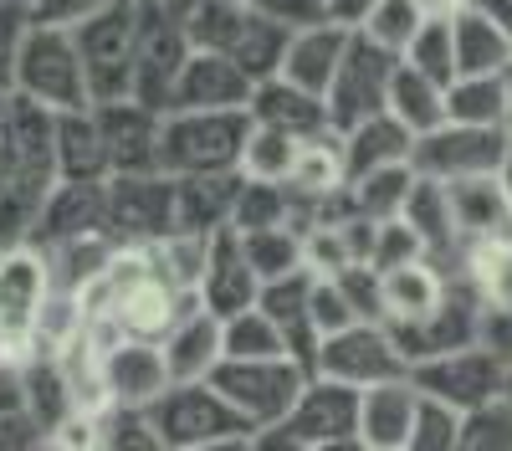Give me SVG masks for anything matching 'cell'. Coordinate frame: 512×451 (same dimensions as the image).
<instances>
[{"mask_svg":"<svg viewBox=\"0 0 512 451\" xmlns=\"http://www.w3.org/2000/svg\"><path fill=\"white\" fill-rule=\"evenodd\" d=\"M251 139V113H164L159 123V170L164 175H216L241 170V149Z\"/></svg>","mask_w":512,"mask_h":451,"instance_id":"obj_1","label":"cell"},{"mask_svg":"<svg viewBox=\"0 0 512 451\" xmlns=\"http://www.w3.org/2000/svg\"><path fill=\"white\" fill-rule=\"evenodd\" d=\"M52 293V262L36 241L0 246V364H26L36 354V323Z\"/></svg>","mask_w":512,"mask_h":451,"instance_id":"obj_2","label":"cell"},{"mask_svg":"<svg viewBox=\"0 0 512 451\" xmlns=\"http://www.w3.org/2000/svg\"><path fill=\"white\" fill-rule=\"evenodd\" d=\"M11 93L52 108V113H72V108H93L88 93V67H82L77 52V36L62 26H41L31 21L26 41H21V57H16V82Z\"/></svg>","mask_w":512,"mask_h":451,"instance_id":"obj_3","label":"cell"},{"mask_svg":"<svg viewBox=\"0 0 512 451\" xmlns=\"http://www.w3.org/2000/svg\"><path fill=\"white\" fill-rule=\"evenodd\" d=\"M313 369L297 364V359H262V364H236V359H221V369L210 375L226 395V405L241 416L246 431H272L292 416L297 395H303Z\"/></svg>","mask_w":512,"mask_h":451,"instance_id":"obj_4","label":"cell"},{"mask_svg":"<svg viewBox=\"0 0 512 451\" xmlns=\"http://www.w3.org/2000/svg\"><path fill=\"white\" fill-rule=\"evenodd\" d=\"M77 52L88 67V93L98 103L134 98V62H139V0H118L103 16L82 21L77 31Z\"/></svg>","mask_w":512,"mask_h":451,"instance_id":"obj_5","label":"cell"},{"mask_svg":"<svg viewBox=\"0 0 512 451\" xmlns=\"http://www.w3.org/2000/svg\"><path fill=\"white\" fill-rule=\"evenodd\" d=\"M144 416L154 421L159 441L169 451H190V446H210V441H231V436H251L241 426V416L226 405V395L210 385V380H195V385H169Z\"/></svg>","mask_w":512,"mask_h":451,"instance_id":"obj_6","label":"cell"},{"mask_svg":"<svg viewBox=\"0 0 512 451\" xmlns=\"http://www.w3.org/2000/svg\"><path fill=\"white\" fill-rule=\"evenodd\" d=\"M400 57H390L384 47H374L369 36L354 31L349 41V52H344V67H338L333 77V88H328V123H333V134H349L359 129V123L379 118L384 108H390V77H395Z\"/></svg>","mask_w":512,"mask_h":451,"instance_id":"obj_7","label":"cell"},{"mask_svg":"<svg viewBox=\"0 0 512 451\" xmlns=\"http://www.w3.org/2000/svg\"><path fill=\"white\" fill-rule=\"evenodd\" d=\"M507 129H482V123H441V129L415 139V175L425 180H472V175H497L507 159Z\"/></svg>","mask_w":512,"mask_h":451,"instance_id":"obj_8","label":"cell"},{"mask_svg":"<svg viewBox=\"0 0 512 451\" xmlns=\"http://www.w3.org/2000/svg\"><path fill=\"white\" fill-rule=\"evenodd\" d=\"M410 385L425 395V400H441L461 416L472 410H487L502 400V385H507V364L497 354H487L482 344L461 349V354H446V359H425V364H410Z\"/></svg>","mask_w":512,"mask_h":451,"instance_id":"obj_9","label":"cell"},{"mask_svg":"<svg viewBox=\"0 0 512 451\" xmlns=\"http://www.w3.org/2000/svg\"><path fill=\"white\" fill-rule=\"evenodd\" d=\"M103 200H108V241L118 246H149L175 231V180L164 170L108 175Z\"/></svg>","mask_w":512,"mask_h":451,"instance_id":"obj_10","label":"cell"},{"mask_svg":"<svg viewBox=\"0 0 512 451\" xmlns=\"http://www.w3.org/2000/svg\"><path fill=\"white\" fill-rule=\"evenodd\" d=\"M313 375L344 380L354 390H374L384 380H405L410 364H405L395 334L384 323H354V328H344V334H333V339L318 344Z\"/></svg>","mask_w":512,"mask_h":451,"instance_id":"obj_11","label":"cell"},{"mask_svg":"<svg viewBox=\"0 0 512 451\" xmlns=\"http://www.w3.org/2000/svg\"><path fill=\"white\" fill-rule=\"evenodd\" d=\"M190 36L164 16L159 0H139V62H134V103L154 108L159 118L169 113L175 77L190 62Z\"/></svg>","mask_w":512,"mask_h":451,"instance_id":"obj_12","label":"cell"},{"mask_svg":"<svg viewBox=\"0 0 512 451\" xmlns=\"http://www.w3.org/2000/svg\"><path fill=\"white\" fill-rule=\"evenodd\" d=\"M405 364H425V359H446V354H461L482 344V303L472 298V287L461 277L451 282V293L436 313H425L420 323H405V328H390Z\"/></svg>","mask_w":512,"mask_h":451,"instance_id":"obj_13","label":"cell"},{"mask_svg":"<svg viewBox=\"0 0 512 451\" xmlns=\"http://www.w3.org/2000/svg\"><path fill=\"white\" fill-rule=\"evenodd\" d=\"M0 149L11 154L16 175L47 195L57 185V113L41 108L21 93H6V113H0Z\"/></svg>","mask_w":512,"mask_h":451,"instance_id":"obj_14","label":"cell"},{"mask_svg":"<svg viewBox=\"0 0 512 451\" xmlns=\"http://www.w3.org/2000/svg\"><path fill=\"white\" fill-rule=\"evenodd\" d=\"M169 385V364L159 344L144 339H118L98 354V390L108 400V410H149Z\"/></svg>","mask_w":512,"mask_h":451,"instance_id":"obj_15","label":"cell"},{"mask_svg":"<svg viewBox=\"0 0 512 451\" xmlns=\"http://www.w3.org/2000/svg\"><path fill=\"white\" fill-rule=\"evenodd\" d=\"M256 298H262V277L251 272L246 262V246L241 236L226 226L205 241V267H200V287H195V303L210 313V318H236L246 308H256Z\"/></svg>","mask_w":512,"mask_h":451,"instance_id":"obj_16","label":"cell"},{"mask_svg":"<svg viewBox=\"0 0 512 451\" xmlns=\"http://www.w3.org/2000/svg\"><path fill=\"white\" fill-rule=\"evenodd\" d=\"M359 395L344 380H328V375H308L303 395H297L292 416L282 421V431L297 446H328V441H354L359 436Z\"/></svg>","mask_w":512,"mask_h":451,"instance_id":"obj_17","label":"cell"},{"mask_svg":"<svg viewBox=\"0 0 512 451\" xmlns=\"http://www.w3.org/2000/svg\"><path fill=\"white\" fill-rule=\"evenodd\" d=\"M108 236V200L103 185H77V180H57L41 200V216L31 241L41 252H57V246H77V241H98Z\"/></svg>","mask_w":512,"mask_h":451,"instance_id":"obj_18","label":"cell"},{"mask_svg":"<svg viewBox=\"0 0 512 451\" xmlns=\"http://www.w3.org/2000/svg\"><path fill=\"white\" fill-rule=\"evenodd\" d=\"M98 134H103V154H108V175H149L159 170V113L118 98V103H98Z\"/></svg>","mask_w":512,"mask_h":451,"instance_id":"obj_19","label":"cell"},{"mask_svg":"<svg viewBox=\"0 0 512 451\" xmlns=\"http://www.w3.org/2000/svg\"><path fill=\"white\" fill-rule=\"evenodd\" d=\"M256 82L221 52H190V62L175 77V93H169V113H236L251 103Z\"/></svg>","mask_w":512,"mask_h":451,"instance_id":"obj_20","label":"cell"},{"mask_svg":"<svg viewBox=\"0 0 512 451\" xmlns=\"http://www.w3.org/2000/svg\"><path fill=\"white\" fill-rule=\"evenodd\" d=\"M251 123H262V129H277L287 139H323L333 134V123H328V103L308 88H297V82H287L282 72L277 77H262L251 88V103H246Z\"/></svg>","mask_w":512,"mask_h":451,"instance_id":"obj_21","label":"cell"},{"mask_svg":"<svg viewBox=\"0 0 512 451\" xmlns=\"http://www.w3.org/2000/svg\"><path fill=\"white\" fill-rule=\"evenodd\" d=\"M175 180V175H169ZM246 175L241 170H216V175H180L175 180V231L185 236H216L231 226L236 200H241Z\"/></svg>","mask_w":512,"mask_h":451,"instance_id":"obj_22","label":"cell"},{"mask_svg":"<svg viewBox=\"0 0 512 451\" xmlns=\"http://www.w3.org/2000/svg\"><path fill=\"white\" fill-rule=\"evenodd\" d=\"M349 41H354V31L328 21V16L313 21V26H303V31H292L287 57H282V77L297 82V88H308V93H318V98H328L338 67H344Z\"/></svg>","mask_w":512,"mask_h":451,"instance_id":"obj_23","label":"cell"},{"mask_svg":"<svg viewBox=\"0 0 512 451\" xmlns=\"http://www.w3.org/2000/svg\"><path fill=\"white\" fill-rule=\"evenodd\" d=\"M277 334L287 344V354L297 364L313 369V354H318V328H313V272H292V277H277V282H262V298H256Z\"/></svg>","mask_w":512,"mask_h":451,"instance_id":"obj_24","label":"cell"},{"mask_svg":"<svg viewBox=\"0 0 512 451\" xmlns=\"http://www.w3.org/2000/svg\"><path fill=\"white\" fill-rule=\"evenodd\" d=\"M164 364H169V380L175 385H195V380H210L226 359V344H221V318H210L200 303L164 334Z\"/></svg>","mask_w":512,"mask_h":451,"instance_id":"obj_25","label":"cell"},{"mask_svg":"<svg viewBox=\"0 0 512 451\" xmlns=\"http://www.w3.org/2000/svg\"><path fill=\"white\" fill-rule=\"evenodd\" d=\"M446 267L436 262H410V267H395V272H379V293H384V328H405V323H420L425 313H436L451 293Z\"/></svg>","mask_w":512,"mask_h":451,"instance_id":"obj_26","label":"cell"},{"mask_svg":"<svg viewBox=\"0 0 512 451\" xmlns=\"http://www.w3.org/2000/svg\"><path fill=\"white\" fill-rule=\"evenodd\" d=\"M446 200H451V221H456V236H461V252L472 241H487V236L512 231V205H507V190H502L497 175L451 180L446 185Z\"/></svg>","mask_w":512,"mask_h":451,"instance_id":"obj_27","label":"cell"},{"mask_svg":"<svg viewBox=\"0 0 512 451\" xmlns=\"http://www.w3.org/2000/svg\"><path fill=\"white\" fill-rule=\"evenodd\" d=\"M415 405H420V390L410 385V375L364 390L359 395V441L369 451H400L410 436V421H415Z\"/></svg>","mask_w":512,"mask_h":451,"instance_id":"obj_28","label":"cell"},{"mask_svg":"<svg viewBox=\"0 0 512 451\" xmlns=\"http://www.w3.org/2000/svg\"><path fill=\"white\" fill-rule=\"evenodd\" d=\"M338 144H344V175L349 180L374 175V170H384V164H410V154H415V134L390 113L359 123V129H349V134H338Z\"/></svg>","mask_w":512,"mask_h":451,"instance_id":"obj_29","label":"cell"},{"mask_svg":"<svg viewBox=\"0 0 512 451\" xmlns=\"http://www.w3.org/2000/svg\"><path fill=\"white\" fill-rule=\"evenodd\" d=\"M57 180H77V185H103L108 180V154H103V134H98L93 108L57 113Z\"/></svg>","mask_w":512,"mask_h":451,"instance_id":"obj_30","label":"cell"},{"mask_svg":"<svg viewBox=\"0 0 512 451\" xmlns=\"http://www.w3.org/2000/svg\"><path fill=\"white\" fill-rule=\"evenodd\" d=\"M461 282L472 287L482 313H512V231L466 246L461 252Z\"/></svg>","mask_w":512,"mask_h":451,"instance_id":"obj_31","label":"cell"},{"mask_svg":"<svg viewBox=\"0 0 512 451\" xmlns=\"http://www.w3.org/2000/svg\"><path fill=\"white\" fill-rule=\"evenodd\" d=\"M400 221L420 236L425 257H431L436 267H441L446 257L461 262V236H456L451 200H446V185H441V180H425V175H420L415 190H410V200H405V211H400Z\"/></svg>","mask_w":512,"mask_h":451,"instance_id":"obj_32","label":"cell"},{"mask_svg":"<svg viewBox=\"0 0 512 451\" xmlns=\"http://www.w3.org/2000/svg\"><path fill=\"white\" fill-rule=\"evenodd\" d=\"M451 36H456V77H502L512 67L507 36L482 6H466L461 16H451Z\"/></svg>","mask_w":512,"mask_h":451,"instance_id":"obj_33","label":"cell"},{"mask_svg":"<svg viewBox=\"0 0 512 451\" xmlns=\"http://www.w3.org/2000/svg\"><path fill=\"white\" fill-rule=\"evenodd\" d=\"M16 369H21V385H26V400H31V410H36V421H41V431H47V441H52V431L77 410L67 364L52 359V354H31V359L16 364Z\"/></svg>","mask_w":512,"mask_h":451,"instance_id":"obj_34","label":"cell"},{"mask_svg":"<svg viewBox=\"0 0 512 451\" xmlns=\"http://www.w3.org/2000/svg\"><path fill=\"white\" fill-rule=\"evenodd\" d=\"M384 113L400 118L405 129L420 139V134H431V129H441V123H446V88L400 62L395 77H390V108H384Z\"/></svg>","mask_w":512,"mask_h":451,"instance_id":"obj_35","label":"cell"},{"mask_svg":"<svg viewBox=\"0 0 512 451\" xmlns=\"http://www.w3.org/2000/svg\"><path fill=\"white\" fill-rule=\"evenodd\" d=\"M415 180H420L415 164H384V170H374V175L349 180L354 216H364V221H400V211H405V200H410Z\"/></svg>","mask_w":512,"mask_h":451,"instance_id":"obj_36","label":"cell"},{"mask_svg":"<svg viewBox=\"0 0 512 451\" xmlns=\"http://www.w3.org/2000/svg\"><path fill=\"white\" fill-rule=\"evenodd\" d=\"M446 123L507 129V77H456L446 88Z\"/></svg>","mask_w":512,"mask_h":451,"instance_id":"obj_37","label":"cell"},{"mask_svg":"<svg viewBox=\"0 0 512 451\" xmlns=\"http://www.w3.org/2000/svg\"><path fill=\"white\" fill-rule=\"evenodd\" d=\"M0 451H47V431L26 400L16 364H0Z\"/></svg>","mask_w":512,"mask_h":451,"instance_id":"obj_38","label":"cell"},{"mask_svg":"<svg viewBox=\"0 0 512 451\" xmlns=\"http://www.w3.org/2000/svg\"><path fill=\"white\" fill-rule=\"evenodd\" d=\"M297 159H303V139H287L277 129L251 123V139L241 149V175L246 180H267V185H292Z\"/></svg>","mask_w":512,"mask_h":451,"instance_id":"obj_39","label":"cell"},{"mask_svg":"<svg viewBox=\"0 0 512 451\" xmlns=\"http://www.w3.org/2000/svg\"><path fill=\"white\" fill-rule=\"evenodd\" d=\"M221 344H226V359L236 364H262V359H292L282 334H277V323L262 313V308H246L236 318L221 323Z\"/></svg>","mask_w":512,"mask_h":451,"instance_id":"obj_40","label":"cell"},{"mask_svg":"<svg viewBox=\"0 0 512 451\" xmlns=\"http://www.w3.org/2000/svg\"><path fill=\"white\" fill-rule=\"evenodd\" d=\"M236 236H241V231H236ZM241 246H246L251 272L262 277V282H277V277L303 272V231H292V226H277V231H246Z\"/></svg>","mask_w":512,"mask_h":451,"instance_id":"obj_41","label":"cell"},{"mask_svg":"<svg viewBox=\"0 0 512 451\" xmlns=\"http://www.w3.org/2000/svg\"><path fill=\"white\" fill-rule=\"evenodd\" d=\"M400 62H405V67H415L420 77L441 82V88H451V82H456V36H451V21L425 16V26L415 31V41L405 47V57H400Z\"/></svg>","mask_w":512,"mask_h":451,"instance_id":"obj_42","label":"cell"},{"mask_svg":"<svg viewBox=\"0 0 512 451\" xmlns=\"http://www.w3.org/2000/svg\"><path fill=\"white\" fill-rule=\"evenodd\" d=\"M425 26L420 0H379L369 11V21L359 26V36H369L374 47H384L390 57H405V47L415 41V31Z\"/></svg>","mask_w":512,"mask_h":451,"instance_id":"obj_43","label":"cell"},{"mask_svg":"<svg viewBox=\"0 0 512 451\" xmlns=\"http://www.w3.org/2000/svg\"><path fill=\"white\" fill-rule=\"evenodd\" d=\"M456 436H461V410L420 395L415 421H410V436H405L400 451H456Z\"/></svg>","mask_w":512,"mask_h":451,"instance_id":"obj_44","label":"cell"},{"mask_svg":"<svg viewBox=\"0 0 512 451\" xmlns=\"http://www.w3.org/2000/svg\"><path fill=\"white\" fill-rule=\"evenodd\" d=\"M456 451H512V405L497 400V405H487V410L461 416Z\"/></svg>","mask_w":512,"mask_h":451,"instance_id":"obj_45","label":"cell"},{"mask_svg":"<svg viewBox=\"0 0 512 451\" xmlns=\"http://www.w3.org/2000/svg\"><path fill=\"white\" fill-rule=\"evenodd\" d=\"M410 262H431V257H425V246H420V236L405 221H379L369 267L374 272H395V267H410Z\"/></svg>","mask_w":512,"mask_h":451,"instance_id":"obj_46","label":"cell"},{"mask_svg":"<svg viewBox=\"0 0 512 451\" xmlns=\"http://www.w3.org/2000/svg\"><path fill=\"white\" fill-rule=\"evenodd\" d=\"M98 451H169L144 410H108V431Z\"/></svg>","mask_w":512,"mask_h":451,"instance_id":"obj_47","label":"cell"},{"mask_svg":"<svg viewBox=\"0 0 512 451\" xmlns=\"http://www.w3.org/2000/svg\"><path fill=\"white\" fill-rule=\"evenodd\" d=\"M354 308L344 298V287H338L333 277H313V328H318V344L344 334V328H354Z\"/></svg>","mask_w":512,"mask_h":451,"instance_id":"obj_48","label":"cell"},{"mask_svg":"<svg viewBox=\"0 0 512 451\" xmlns=\"http://www.w3.org/2000/svg\"><path fill=\"white\" fill-rule=\"evenodd\" d=\"M344 287V298L354 308L359 323H384V293H379V272L374 267H349L344 277H333Z\"/></svg>","mask_w":512,"mask_h":451,"instance_id":"obj_49","label":"cell"},{"mask_svg":"<svg viewBox=\"0 0 512 451\" xmlns=\"http://www.w3.org/2000/svg\"><path fill=\"white\" fill-rule=\"evenodd\" d=\"M31 31V6H0V93H11L16 82V57Z\"/></svg>","mask_w":512,"mask_h":451,"instance_id":"obj_50","label":"cell"},{"mask_svg":"<svg viewBox=\"0 0 512 451\" xmlns=\"http://www.w3.org/2000/svg\"><path fill=\"white\" fill-rule=\"evenodd\" d=\"M108 6H118V0H31V21H41V26H62V31H77L82 21L103 16Z\"/></svg>","mask_w":512,"mask_h":451,"instance_id":"obj_51","label":"cell"},{"mask_svg":"<svg viewBox=\"0 0 512 451\" xmlns=\"http://www.w3.org/2000/svg\"><path fill=\"white\" fill-rule=\"evenodd\" d=\"M246 6H251L256 16L287 26V31H303V26L323 21V0H246Z\"/></svg>","mask_w":512,"mask_h":451,"instance_id":"obj_52","label":"cell"},{"mask_svg":"<svg viewBox=\"0 0 512 451\" xmlns=\"http://www.w3.org/2000/svg\"><path fill=\"white\" fill-rule=\"evenodd\" d=\"M482 349L512 369V313H482Z\"/></svg>","mask_w":512,"mask_h":451,"instance_id":"obj_53","label":"cell"},{"mask_svg":"<svg viewBox=\"0 0 512 451\" xmlns=\"http://www.w3.org/2000/svg\"><path fill=\"white\" fill-rule=\"evenodd\" d=\"M374 6H379V0H323V16L338 21V26H349V31H359Z\"/></svg>","mask_w":512,"mask_h":451,"instance_id":"obj_54","label":"cell"},{"mask_svg":"<svg viewBox=\"0 0 512 451\" xmlns=\"http://www.w3.org/2000/svg\"><path fill=\"white\" fill-rule=\"evenodd\" d=\"M246 451H303L282 426H272V431H251V441H246Z\"/></svg>","mask_w":512,"mask_h":451,"instance_id":"obj_55","label":"cell"},{"mask_svg":"<svg viewBox=\"0 0 512 451\" xmlns=\"http://www.w3.org/2000/svg\"><path fill=\"white\" fill-rule=\"evenodd\" d=\"M477 6L497 21V31L507 36V47H512V0H477Z\"/></svg>","mask_w":512,"mask_h":451,"instance_id":"obj_56","label":"cell"},{"mask_svg":"<svg viewBox=\"0 0 512 451\" xmlns=\"http://www.w3.org/2000/svg\"><path fill=\"white\" fill-rule=\"evenodd\" d=\"M466 6H477V0H420V11H425V16H441V21L461 16Z\"/></svg>","mask_w":512,"mask_h":451,"instance_id":"obj_57","label":"cell"},{"mask_svg":"<svg viewBox=\"0 0 512 451\" xmlns=\"http://www.w3.org/2000/svg\"><path fill=\"white\" fill-rule=\"evenodd\" d=\"M251 436H231V441H210V446H190V451H246Z\"/></svg>","mask_w":512,"mask_h":451,"instance_id":"obj_58","label":"cell"},{"mask_svg":"<svg viewBox=\"0 0 512 451\" xmlns=\"http://www.w3.org/2000/svg\"><path fill=\"white\" fill-rule=\"evenodd\" d=\"M497 180H502V190H507V205H512V139H507V159H502Z\"/></svg>","mask_w":512,"mask_h":451,"instance_id":"obj_59","label":"cell"},{"mask_svg":"<svg viewBox=\"0 0 512 451\" xmlns=\"http://www.w3.org/2000/svg\"><path fill=\"white\" fill-rule=\"evenodd\" d=\"M308 451H369V446L354 436V441H328V446H308Z\"/></svg>","mask_w":512,"mask_h":451,"instance_id":"obj_60","label":"cell"},{"mask_svg":"<svg viewBox=\"0 0 512 451\" xmlns=\"http://www.w3.org/2000/svg\"><path fill=\"white\" fill-rule=\"evenodd\" d=\"M502 77H507V129H512V67H507Z\"/></svg>","mask_w":512,"mask_h":451,"instance_id":"obj_61","label":"cell"},{"mask_svg":"<svg viewBox=\"0 0 512 451\" xmlns=\"http://www.w3.org/2000/svg\"><path fill=\"white\" fill-rule=\"evenodd\" d=\"M502 400L512 405V369H507V385H502Z\"/></svg>","mask_w":512,"mask_h":451,"instance_id":"obj_62","label":"cell"},{"mask_svg":"<svg viewBox=\"0 0 512 451\" xmlns=\"http://www.w3.org/2000/svg\"><path fill=\"white\" fill-rule=\"evenodd\" d=\"M0 113H6V93H0Z\"/></svg>","mask_w":512,"mask_h":451,"instance_id":"obj_63","label":"cell"}]
</instances>
